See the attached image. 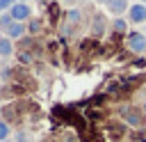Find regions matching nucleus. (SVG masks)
Masks as SVG:
<instances>
[{"mask_svg": "<svg viewBox=\"0 0 146 142\" xmlns=\"http://www.w3.org/2000/svg\"><path fill=\"white\" fill-rule=\"evenodd\" d=\"M128 7H130L128 0H110V2L105 5V9H107L112 16H123V14H128Z\"/></svg>", "mask_w": 146, "mask_h": 142, "instance_id": "obj_8", "label": "nucleus"}, {"mask_svg": "<svg viewBox=\"0 0 146 142\" xmlns=\"http://www.w3.org/2000/svg\"><path fill=\"white\" fill-rule=\"evenodd\" d=\"M0 119H2V105H0Z\"/></svg>", "mask_w": 146, "mask_h": 142, "instance_id": "obj_20", "label": "nucleus"}, {"mask_svg": "<svg viewBox=\"0 0 146 142\" xmlns=\"http://www.w3.org/2000/svg\"><path fill=\"white\" fill-rule=\"evenodd\" d=\"M18 0H0V11H9L11 5H16Z\"/></svg>", "mask_w": 146, "mask_h": 142, "instance_id": "obj_15", "label": "nucleus"}, {"mask_svg": "<svg viewBox=\"0 0 146 142\" xmlns=\"http://www.w3.org/2000/svg\"><path fill=\"white\" fill-rule=\"evenodd\" d=\"M128 23L132 25H146V2H132L128 7Z\"/></svg>", "mask_w": 146, "mask_h": 142, "instance_id": "obj_5", "label": "nucleus"}, {"mask_svg": "<svg viewBox=\"0 0 146 142\" xmlns=\"http://www.w3.org/2000/svg\"><path fill=\"white\" fill-rule=\"evenodd\" d=\"M2 142H16V140H14V137H9V140H2Z\"/></svg>", "mask_w": 146, "mask_h": 142, "instance_id": "obj_19", "label": "nucleus"}, {"mask_svg": "<svg viewBox=\"0 0 146 142\" xmlns=\"http://www.w3.org/2000/svg\"><path fill=\"white\" fill-rule=\"evenodd\" d=\"M130 69H135V71H146V57H141V55H135V57H130Z\"/></svg>", "mask_w": 146, "mask_h": 142, "instance_id": "obj_12", "label": "nucleus"}, {"mask_svg": "<svg viewBox=\"0 0 146 142\" xmlns=\"http://www.w3.org/2000/svg\"><path fill=\"white\" fill-rule=\"evenodd\" d=\"M41 142H59V137H57L55 133H50V135H48V137H43Z\"/></svg>", "mask_w": 146, "mask_h": 142, "instance_id": "obj_16", "label": "nucleus"}, {"mask_svg": "<svg viewBox=\"0 0 146 142\" xmlns=\"http://www.w3.org/2000/svg\"><path fill=\"white\" fill-rule=\"evenodd\" d=\"M123 46L132 55H144L146 53V34L139 30H128V34L123 37Z\"/></svg>", "mask_w": 146, "mask_h": 142, "instance_id": "obj_2", "label": "nucleus"}, {"mask_svg": "<svg viewBox=\"0 0 146 142\" xmlns=\"http://www.w3.org/2000/svg\"><path fill=\"white\" fill-rule=\"evenodd\" d=\"M144 34H146V27H144Z\"/></svg>", "mask_w": 146, "mask_h": 142, "instance_id": "obj_22", "label": "nucleus"}, {"mask_svg": "<svg viewBox=\"0 0 146 142\" xmlns=\"http://www.w3.org/2000/svg\"><path fill=\"white\" fill-rule=\"evenodd\" d=\"M11 55H16V41H11L9 37H0V57L2 60H9Z\"/></svg>", "mask_w": 146, "mask_h": 142, "instance_id": "obj_9", "label": "nucleus"}, {"mask_svg": "<svg viewBox=\"0 0 146 142\" xmlns=\"http://www.w3.org/2000/svg\"><path fill=\"white\" fill-rule=\"evenodd\" d=\"M9 14H11V18H14V21H18V23H27V21L32 18V7H30L27 2L18 0L16 5H11V7H9Z\"/></svg>", "mask_w": 146, "mask_h": 142, "instance_id": "obj_6", "label": "nucleus"}, {"mask_svg": "<svg viewBox=\"0 0 146 142\" xmlns=\"http://www.w3.org/2000/svg\"><path fill=\"white\" fill-rule=\"evenodd\" d=\"M62 18H64V7H62L57 0H50V2L46 5V9H43V21H46L50 27H59Z\"/></svg>", "mask_w": 146, "mask_h": 142, "instance_id": "obj_4", "label": "nucleus"}, {"mask_svg": "<svg viewBox=\"0 0 146 142\" xmlns=\"http://www.w3.org/2000/svg\"><path fill=\"white\" fill-rule=\"evenodd\" d=\"M0 16H2V11H0Z\"/></svg>", "mask_w": 146, "mask_h": 142, "instance_id": "obj_23", "label": "nucleus"}, {"mask_svg": "<svg viewBox=\"0 0 146 142\" xmlns=\"http://www.w3.org/2000/svg\"><path fill=\"white\" fill-rule=\"evenodd\" d=\"M14 23V18H11V14L9 11H2V16H0V30H2V34L9 30V25Z\"/></svg>", "mask_w": 146, "mask_h": 142, "instance_id": "obj_14", "label": "nucleus"}, {"mask_svg": "<svg viewBox=\"0 0 146 142\" xmlns=\"http://www.w3.org/2000/svg\"><path fill=\"white\" fill-rule=\"evenodd\" d=\"M43 30H46V21H43V18H34V16H32V18L27 21V34H30V37H39Z\"/></svg>", "mask_w": 146, "mask_h": 142, "instance_id": "obj_11", "label": "nucleus"}, {"mask_svg": "<svg viewBox=\"0 0 146 142\" xmlns=\"http://www.w3.org/2000/svg\"><path fill=\"white\" fill-rule=\"evenodd\" d=\"M116 117L130 131H146V115H144L141 105H137V103H119L116 105Z\"/></svg>", "mask_w": 146, "mask_h": 142, "instance_id": "obj_1", "label": "nucleus"}, {"mask_svg": "<svg viewBox=\"0 0 146 142\" xmlns=\"http://www.w3.org/2000/svg\"><path fill=\"white\" fill-rule=\"evenodd\" d=\"M96 2H98V5H107L110 0H96Z\"/></svg>", "mask_w": 146, "mask_h": 142, "instance_id": "obj_17", "label": "nucleus"}, {"mask_svg": "<svg viewBox=\"0 0 146 142\" xmlns=\"http://www.w3.org/2000/svg\"><path fill=\"white\" fill-rule=\"evenodd\" d=\"M11 133H14V126H9L7 121H2V119H0V142H2V140H9V137H11Z\"/></svg>", "mask_w": 146, "mask_h": 142, "instance_id": "obj_13", "label": "nucleus"}, {"mask_svg": "<svg viewBox=\"0 0 146 142\" xmlns=\"http://www.w3.org/2000/svg\"><path fill=\"white\" fill-rule=\"evenodd\" d=\"M139 2H146V0H139Z\"/></svg>", "mask_w": 146, "mask_h": 142, "instance_id": "obj_21", "label": "nucleus"}, {"mask_svg": "<svg viewBox=\"0 0 146 142\" xmlns=\"http://www.w3.org/2000/svg\"><path fill=\"white\" fill-rule=\"evenodd\" d=\"M107 30H110V21H107V16H105L103 11H94V14L89 16V37H94V39H103V37L107 34Z\"/></svg>", "mask_w": 146, "mask_h": 142, "instance_id": "obj_3", "label": "nucleus"}, {"mask_svg": "<svg viewBox=\"0 0 146 142\" xmlns=\"http://www.w3.org/2000/svg\"><path fill=\"white\" fill-rule=\"evenodd\" d=\"M110 30H112L114 34L125 37V34H128V18H123V16H114L112 23H110Z\"/></svg>", "mask_w": 146, "mask_h": 142, "instance_id": "obj_10", "label": "nucleus"}, {"mask_svg": "<svg viewBox=\"0 0 146 142\" xmlns=\"http://www.w3.org/2000/svg\"><path fill=\"white\" fill-rule=\"evenodd\" d=\"M141 110H144V115H146V101H144V103H141Z\"/></svg>", "mask_w": 146, "mask_h": 142, "instance_id": "obj_18", "label": "nucleus"}, {"mask_svg": "<svg viewBox=\"0 0 146 142\" xmlns=\"http://www.w3.org/2000/svg\"><path fill=\"white\" fill-rule=\"evenodd\" d=\"M25 34H27V23H18V21H14L9 25V30L5 32V37H9L11 41H21Z\"/></svg>", "mask_w": 146, "mask_h": 142, "instance_id": "obj_7", "label": "nucleus"}]
</instances>
